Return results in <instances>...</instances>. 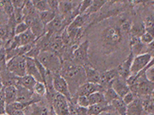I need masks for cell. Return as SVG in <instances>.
Here are the masks:
<instances>
[{"label":"cell","instance_id":"6da1fadb","mask_svg":"<svg viewBox=\"0 0 154 115\" xmlns=\"http://www.w3.org/2000/svg\"><path fill=\"white\" fill-rule=\"evenodd\" d=\"M126 34L120 31L116 22L103 27L98 38L99 46L103 55H111L117 51L125 43Z\"/></svg>","mask_w":154,"mask_h":115},{"label":"cell","instance_id":"7a4b0ae2","mask_svg":"<svg viewBox=\"0 0 154 115\" xmlns=\"http://www.w3.org/2000/svg\"><path fill=\"white\" fill-rule=\"evenodd\" d=\"M60 74L68 84L72 97H74L79 86L87 82L84 67L77 66L72 61H63Z\"/></svg>","mask_w":154,"mask_h":115},{"label":"cell","instance_id":"3957f363","mask_svg":"<svg viewBox=\"0 0 154 115\" xmlns=\"http://www.w3.org/2000/svg\"><path fill=\"white\" fill-rule=\"evenodd\" d=\"M37 59L45 67L48 71H50L52 74H55V73L60 74L63 60L58 53L50 51V50L41 51Z\"/></svg>","mask_w":154,"mask_h":115},{"label":"cell","instance_id":"277c9868","mask_svg":"<svg viewBox=\"0 0 154 115\" xmlns=\"http://www.w3.org/2000/svg\"><path fill=\"white\" fill-rule=\"evenodd\" d=\"M89 50H90V44L88 40L84 41L75 49L72 55V62L77 66L82 67L91 64Z\"/></svg>","mask_w":154,"mask_h":115},{"label":"cell","instance_id":"5b68a950","mask_svg":"<svg viewBox=\"0 0 154 115\" xmlns=\"http://www.w3.org/2000/svg\"><path fill=\"white\" fill-rule=\"evenodd\" d=\"M26 56H17L7 62V69L17 77L26 75Z\"/></svg>","mask_w":154,"mask_h":115},{"label":"cell","instance_id":"8992f818","mask_svg":"<svg viewBox=\"0 0 154 115\" xmlns=\"http://www.w3.org/2000/svg\"><path fill=\"white\" fill-rule=\"evenodd\" d=\"M152 56L148 53L135 56L132 66H131V75H137L143 73L144 69L148 66L152 60Z\"/></svg>","mask_w":154,"mask_h":115},{"label":"cell","instance_id":"52a82bcc","mask_svg":"<svg viewBox=\"0 0 154 115\" xmlns=\"http://www.w3.org/2000/svg\"><path fill=\"white\" fill-rule=\"evenodd\" d=\"M51 106L57 115H71L69 110V101L64 96L56 93L52 98Z\"/></svg>","mask_w":154,"mask_h":115},{"label":"cell","instance_id":"ba28073f","mask_svg":"<svg viewBox=\"0 0 154 115\" xmlns=\"http://www.w3.org/2000/svg\"><path fill=\"white\" fill-rule=\"evenodd\" d=\"M53 74V87L55 89V92L60 93L61 95L64 96L67 100L72 101V94L70 92L69 86L63 78L59 73H55Z\"/></svg>","mask_w":154,"mask_h":115},{"label":"cell","instance_id":"9c48e42d","mask_svg":"<svg viewBox=\"0 0 154 115\" xmlns=\"http://www.w3.org/2000/svg\"><path fill=\"white\" fill-rule=\"evenodd\" d=\"M51 107L48 104L40 101L28 105L24 110L25 115H51Z\"/></svg>","mask_w":154,"mask_h":115},{"label":"cell","instance_id":"30bf717a","mask_svg":"<svg viewBox=\"0 0 154 115\" xmlns=\"http://www.w3.org/2000/svg\"><path fill=\"white\" fill-rule=\"evenodd\" d=\"M104 89L99 84H94L90 83V82H85L82 86H80L77 90L76 93L72 97V98H76L80 96H87L88 97L92 93H96V92H102L104 93Z\"/></svg>","mask_w":154,"mask_h":115},{"label":"cell","instance_id":"8fae6325","mask_svg":"<svg viewBox=\"0 0 154 115\" xmlns=\"http://www.w3.org/2000/svg\"><path fill=\"white\" fill-rule=\"evenodd\" d=\"M119 76L117 67L113 68L112 69L104 70L100 73V79L99 85L101 86L106 90L107 89L112 87V84L113 81Z\"/></svg>","mask_w":154,"mask_h":115},{"label":"cell","instance_id":"7c38bea8","mask_svg":"<svg viewBox=\"0 0 154 115\" xmlns=\"http://www.w3.org/2000/svg\"><path fill=\"white\" fill-rule=\"evenodd\" d=\"M134 57V55L132 52H130L129 55L125 58V59L116 66L118 73H119V76L126 81L131 76V66H132Z\"/></svg>","mask_w":154,"mask_h":115},{"label":"cell","instance_id":"4fadbf2b","mask_svg":"<svg viewBox=\"0 0 154 115\" xmlns=\"http://www.w3.org/2000/svg\"><path fill=\"white\" fill-rule=\"evenodd\" d=\"M112 88L117 93V95L120 98H122L125 95H126L128 92H130L129 86L128 85L127 81L118 76L113 81L112 84Z\"/></svg>","mask_w":154,"mask_h":115},{"label":"cell","instance_id":"5bb4252c","mask_svg":"<svg viewBox=\"0 0 154 115\" xmlns=\"http://www.w3.org/2000/svg\"><path fill=\"white\" fill-rule=\"evenodd\" d=\"M26 74L33 77L37 81H43V78H42V77H41L40 74L38 72V67L36 66L35 58L26 57Z\"/></svg>","mask_w":154,"mask_h":115},{"label":"cell","instance_id":"9a60e30c","mask_svg":"<svg viewBox=\"0 0 154 115\" xmlns=\"http://www.w3.org/2000/svg\"><path fill=\"white\" fill-rule=\"evenodd\" d=\"M86 74L87 82L90 83L99 84L100 83V73L94 67L92 64L87 65L84 66Z\"/></svg>","mask_w":154,"mask_h":115},{"label":"cell","instance_id":"2e32d148","mask_svg":"<svg viewBox=\"0 0 154 115\" xmlns=\"http://www.w3.org/2000/svg\"><path fill=\"white\" fill-rule=\"evenodd\" d=\"M116 23L125 34L126 35L130 34V31L132 26V21L129 16H128L126 14L118 16Z\"/></svg>","mask_w":154,"mask_h":115},{"label":"cell","instance_id":"e0dca14e","mask_svg":"<svg viewBox=\"0 0 154 115\" xmlns=\"http://www.w3.org/2000/svg\"><path fill=\"white\" fill-rule=\"evenodd\" d=\"M0 78L4 88L10 86H16L19 79V77H17L15 74L9 71L7 69L0 73Z\"/></svg>","mask_w":154,"mask_h":115},{"label":"cell","instance_id":"ac0fdd59","mask_svg":"<svg viewBox=\"0 0 154 115\" xmlns=\"http://www.w3.org/2000/svg\"><path fill=\"white\" fill-rule=\"evenodd\" d=\"M112 106L108 103H101V104H96V105H90L88 110V115H100L104 112H108L114 109Z\"/></svg>","mask_w":154,"mask_h":115},{"label":"cell","instance_id":"d6986e66","mask_svg":"<svg viewBox=\"0 0 154 115\" xmlns=\"http://www.w3.org/2000/svg\"><path fill=\"white\" fill-rule=\"evenodd\" d=\"M142 100L138 97L135 98L129 105H128V115H144Z\"/></svg>","mask_w":154,"mask_h":115},{"label":"cell","instance_id":"ffe728a7","mask_svg":"<svg viewBox=\"0 0 154 115\" xmlns=\"http://www.w3.org/2000/svg\"><path fill=\"white\" fill-rule=\"evenodd\" d=\"M36 82H37V81L33 77L26 74L23 77H19L17 86H20L23 88L27 89L29 90L34 92V87L35 86Z\"/></svg>","mask_w":154,"mask_h":115},{"label":"cell","instance_id":"44dd1931","mask_svg":"<svg viewBox=\"0 0 154 115\" xmlns=\"http://www.w3.org/2000/svg\"><path fill=\"white\" fill-rule=\"evenodd\" d=\"M18 36L19 40V43L21 46H27V45H31L35 43L37 38L35 35L32 33V31H31V29L29 28L26 32H24L23 34H22L20 35H16Z\"/></svg>","mask_w":154,"mask_h":115},{"label":"cell","instance_id":"7402d4cb","mask_svg":"<svg viewBox=\"0 0 154 115\" xmlns=\"http://www.w3.org/2000/svg\"><path fill=\"white\" fill-rule=\"evenodd\" d=\"M113 109L116 110L119 115H128V105L122 101L121 98H117L111 103Z\"/></svg>","mask_w":154,"mask_h":115},{"label":"cell","instance_id":"603a6c76","mask_svg":"<svg viewBox=\"0 0 154 115\" xmlns=\"http://www.w3.org/2000/svg\"><path fill=\"white\" fill-rule=\"evenodd\" d=\"M4 93L6 96L7 105L15 102L17 101V87L16 86H10L4 88Z\"/></svg>","mask_w":154,"mask_h":115},{"label":"cell","instance_id":"cb8c5ba5","mask_svg":"<svg viewBox=\"0 0 154 115\" xmlns=\"http://www.w3.org/2000/svg\"><path fill=\"white\" fill-rule=\"evenodd\" d=\"M144 32H145V27L144 26V23L141 22H136L135 23H132L129 36H135V37L140 38L144 34Z\"/></svg>","mask_w":154,"mask_h":115},{"label":"cell","instance_id":"d4e9b609","mask_svg":"<svg viewBox=\"0 0 154 115\" xmlns=\"http://www.w3.org/2000/svg\"><path fill=\"white\" fill-rule=\"evenodd\" d=\"M107 2H108L104 1V0H95V1H92L91 7H89L85 14H88V15H92V14H96L97 12L100 11V10L105 6Z\"/></svg>","mask_w":154,"mask_h":115},{"label":"cell","instance_id":"484cf974","mask_svg":"<svg viewBox=\"0 0 154 115\" xmlns=\"http://www.w3.org/2000/svg\"><path fill=\"white\" fill-rule=\"evenodd\" d=\"M58 13L53 10H48V11L41 12L39 13V18L44 26H48V24L54 20L55 17L57 16Z\"/></svg>","mask_w":154,"mask_h":115},{"label":"cell","instance_id":"4316f807","mask_svg":"<svg viewBox=\"0 0 154 115\" xmlns=\"http://www.w3.org/2000/svg\"><path fill=\"white\" fill-rule=\"evenodd\" d=\"M0 8L4 12V14L8 17V19L14 14V8L12 4V1H6V0L0 1Z\"/></svg>","mask_w":154,"mask_h":115},{"label":"cell","instance_id":"83f0119b","mask_svg":"<svg viewBox=\"0 0 154 115\" xmlns=\"http://www.w3.org/2000/svg\"><path fill=\"white\" fill-rule=\"evenodd\" d=\"M88 98L90 105H96V104H101V103H107L105 102L103 93H102V92H96V93L89 95Z\"/></svg>","mask_w":154,"mask_h":115},{"label":"cell","instance_id":"f1b7e54d","mask_svg":"<svg viewBox=\"0 0 154 115\" xmlns=\"http://www.w3.org/2000/svg\"><path fill=\"white\" fill-rule=\"evenodd\" d=\"M36 12H38L36 10L35 7L34 6L33 2L32 1H25V4H24L23 7V13L24 17H28L30 15L35 14Z\"/></svg>","mask_w":154,"mask_h":115},{"label":"cell","instance_id":"f546056e","mask_svg":"<svg viewBox=\"0 0 154 115\" xmlns=\"http://www.w3.org/2000/svg\"><path fill=\"white\" fill-rule=\"evenodd\" d=\"M103 95H104V98H105V102L108 104H110L113 101L117 99V98H120V97L117 95V93H116L115 90H113L112 87L107 89L104 93H103Z\"/></svg>","mask_w":154,"mask_h":115},{"label":"cell","instance_id":"4dcf8cb0","mask_svg":"<svg viewBox=\"0 0 154 115\" xmlns=\"http://www.w3.org/2000/svg\"><path fill=\"white\" fill-rule=\"evenodd\" d=\"M34 93L39 97H46L47 95V87L43 81H37L34 87Z\"/></svg>","mask_w":154,"mask_h":115},{"label":"cell","instance_id":"1f68e13d","mask_svg":"<svg viewBox=\"0 0 154 115\" xmlns=\"http://www.w3.org/2000/svg\"><path fill=\"white\" fill-rule=\"evenodd\" d=\"M32 2H33V4L35 7L36 10L38 13L50 10V7H49V4H48V1L41 0V1H32Z\"/></svg>","mask_w":154,"mask_h":115},{"label":"cell","instance_id":"d6a6232c","mask_svg":"<svg viewBox=\"0 0 154 115\" xmlns=\"http://www.w3.org/2000/svg\"><path fill=\"white\" fill-rule=\"evenodd\" d=\"M7 52L3 47L0 50V73L7 69Z\"/></svg>","mask_w":154,"mask_h":115},{"label":"cell","instance_id":"836d02e7","mask_svg":"<svg viewBox=\"0 0 154 115\" xmlns=\"http://www.w3.org/2000/svg\"><path fill=\"white\" fill-rule=\"evenodd\" d=\"M6 107H7V101L4 93V88L0 92V115L6 114Z\"/></svg>","mask_w":154,"mask_h":115},{"label":"cell","instance_id":"e575fe53","mask_svg":"<svg viewBox=\"0 0 154 115\" xmlns=\"http://www.w3.org/2000/svg\"><path fill=\"white\" fill-rule=\"evenodd\" d=\"M28 29L29 26H27V24L25 22H23L21 23L17 24V26H15V29H14V34L20 35L22 34H23L24 32H26Z\"/></svg>","mask_w":154,"mask_h":115},{"label":"cell","instance_id":"d590c367","mask_svg":"<svg viewBox=\"0 0 154 115\" xmlns=\"http://www.w3.org/2000/svg\"><path fill=\"white\" fill-rule=\"evenodd\" d=\"M144 26L146 29H151L154 28V16H152V14H148L144 19Z\"/></svg>","mask_w":154,"mask_h":115},{"label":"cell","instance_id":"8d00e7d4","mask_svg":"<svg viewBox=\"0 0 154 115\" xmlns=\"http://www.w3.org/2000/svg\"><path fill=\"white\" fill-rule=\"evenodd\" d=\"M92 3V0H86V1H82L80 2L79 5V14H84L86 13V11L88 10V8L91 7Z\"/></svg>","mask_w":154,"mask_h":115},{"label":"cell","instance_id":"74e56055","mask_svg":"<svg viewBox=\"0 0 154 115\" xmlns=\"http://www.w3.org/2000/svg\"><path fill=\"white\" fill-rule=\"evenodd\" d=\"M140 40H141L142 43L144 45H149L150 43H152L154 41V36L150 34L148 32H144V34L140 37Z\"/></svg>","mask_w":154,"mask_h":115},{"label":"cell","instance_id":"f35d334b","mask_svg":"<svg viewBox=\"0 0 154 115\" xmlns=\"http://www.w3.org/2000/svg\"><path fill=\"white\" fill-rule=\"evenodd\" d=\"M144 75L148 81L154 83V66L149 67L144 72Z\"/></svg>","mask_w":154,"mask_h":115},{"label":"cell","instance_id":"ab89813d","mask_svg":"<svg viewBox=\"0 0 154 115\" xmlns=\"http://www.w3.org/2000/svg\"><path fill=\"white\" fill-rule=\"evenodd\" d=\"M137 98V97H136L132 92H128V93L126 95L124 96L121 99H122L123 102H124L126 105H129L130 104L135 100V98Z\"/></svg>","mask_w":154,"mask_h":115},{"label":"cell","instance_id":"60d3db41","mask_svg":"<svg viewBox=\"0 0 154 115\" xmlns=\"http://www.w3.org/2000/svg\"><path fill=\"white\" fill-rule=\"evenodd\" d=\"M6 114L7 115H25L24 110H14V109L7 107V106L6 107Z\"/></svg>","mask_w":154,"mask_h":115},{"label":"cell","instance_id":"b9f144b4","mask_svg":"<svg viewBox=\"0 0 154 115\" xmlns=\"http://www.w3.org/2000/svg\"><path fill=\"white\" fill-rule=\"evenodd\" d=\"M7 22H8V17L4 14V12L0 8V27L7 25Z\"/></svg>","mask_w":154,"mask_h":115},{"label":"cell","instance_id":"7bdbcfd3","mask_svg":"<svg viewBox=\"0 0 154 115\" xmlns=\"http://www.w3.org/2000/svg\"><path fill=\"white\" fill-rule=\"evenodd\" d=\"M59 2L58 1H55V0H51V1H48V4H49V7H50L51 10H53V11L56 12L59 14V11H58V8H59Z\"/></svg>","mask_w":154,"mask_h":115},{"label":"cell","instance_id":"ee69618b","mask_svg":"<svg viewBox=\"0 0 154 115\" xmlns=\"http://www.w3.org/2000/svg\"><path fill=\"white\" fill-rule=\"evenodd\" d=\"M12 4L14 6V9H23L25 1H20V0H14L12 1Z\"/></svg>","mask_w":154,"mask_h":115},{"label":"cell","instance_id":"f6af8a7d","mask_svg":"<svg viewBox=\"0 0 154 115\" xmlns=\"http://www.w3.org/2000/svg\"><path fill=\"white\" fill-rule=\"evenodd\" d=\"M3 88H4V87H3V85H2V80H1V78H0V92L3 90Z\"/></svg>","mask_w":154,"mask_h":115},{"label":"cell","instance_id":"bcb514c9","mask_svg":"<svg viewBox=\"0 0 154 115\" xmlns=\"http://www.w3.org/2000/svg\"><path fill=\"white\" fill-rule=\"evenodd\" d=\"M3 47H4V43H3V42L0 39V50Z\"/></svg>","mask_w":154,"mask_h":115},{"label":"cell","instance_id":"7dc6e473","mask_svg":"<svg viewBox=\"0 0 154 115\" xmlns=\"http://www.w3.org/2000/svg\"><path fill=\"white\" fill-rule=\"evenodd\" d=\"M100 115H113L112 114H111L110 111H108V112H104L103 113V114H101Z\"/></svg>","mask_w":154,"mask_h":115},{"label":"cell","instance_id":"c3c4849f","mask_svg":"<svg viewBox=\"0 0 154 115\" xmlns=\"http://www.w3.org/2000/svg\"><path fill=\"white\" fill-rule=\"evenodd\" d=\"M150 97H151V98H152V99H153V100H154V89H153V90H152V92Z\"/></svg>","mask_w":154,"mask_h":115}]
</instances>
